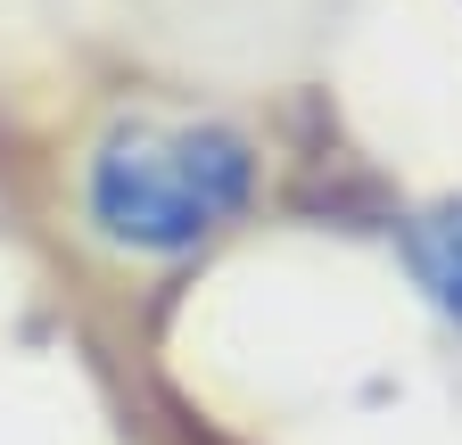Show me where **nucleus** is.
Returning <instances> with one entry per match:
<instances>
[{
    "instance_id": "1",
    "label": "nucleus",
    "mask_w": 462,
    "mask_h": 445,
    "mask_svg": "<svg viewBox=\"0 0 462 445\" xmlns=\"http://www.w3.org/2000/svg\"><path fill=\"white\" fill-rule=\"evenodd\" d=\"M273 190V149L248 116L215 99H107L67 141L58 198L83 256L125 281L207 264L223 240H240Z\"/></svg>"
},
{
    "instance_id": "2",
    "label": "nucleus",
    "mask_w": 462,
    "mask_h": 445,
    "mask_svg": "<svg viewBox=\"0 0 462 445\" xmlns=\"http://www.w3.org/2000/svg\"><path fill=\"white\" fill-rule=\"evenodd\" d=\"M396 264L413 281V297L438 313V330L462 347V190H446L396 222Z\"/></svg>"
}]
</instances>
